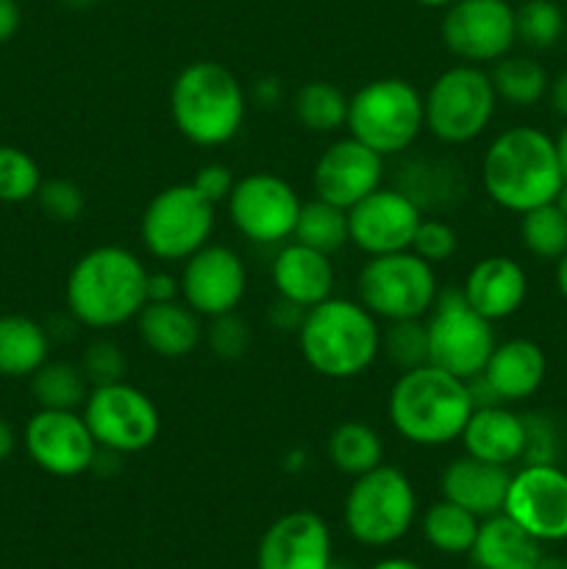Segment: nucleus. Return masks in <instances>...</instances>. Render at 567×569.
Listing matches in <instances>:
<instances>
[{"mask_svg":"<svg viewBox=\"0 0 567 569\" xmlns=\"http://www.w3.org/2000/svg\"><path fill=\"white\" fill-rule=\"evenodd\" d=\"M489 78H493L498 100L520 106V109L539 103L550 87L545 67L528 56H504V59L495 61Z\"/></svg>","mask_w":567,"mask_h":569,"instance_id":"obj_30","label":"nucleus"},{"mask_svg":"<svg viewBox=\"0 0 567 569\" xmlns=\"http://www.w3.org/2000/svg\"><path fill=\"white\" fill-rule=\"evenodd\" d=\"M384 181V156L361 144L359 139H337L328 144L317 159L315 172H311V183H315V194L320 200L339 206V209H350L376 192Z\"/></svg>","mask_w":567,"mask_h":569,"instance_id":"obj_19","label":"nucleus"},{"mask_svg":"<svg viewBox=\"0 0 567 569\" xmlns=\"http://www.w3.org/2000/svg\"><path fill=\"white\" fill-rule=\"evenodd\" d=\"M304 315H306L304 306L289 303V300L278 298L276 303H272V309H270V322H272V328H278V331H295V333H298L300 322H304Z\"/></svg>","mask_w":567,"mask_h":569,"instance_id":"obj_46","label":"nucleus"},{"mask_svg":"<svg viewBox=\"0 0 567 569\" xmlns=\"http://www.w3.org/2000/svg\"><path fill=\"white\" fill-rule=\"evenodd\" d=\"M504 515L539 542L567 539V472L559 465H526L511 476Z\"/></svg>","mask_w":567,"mask_h":569,"instance_id":"obj_16","label":"nucleus"},{"mask_svg":"<svg viewBox=\"0 0 567 569\" xmlns=\"http://www.w3.org/2000/svg\"><path fill=\"white\" fill-rule=\"evenodd\" d=\"M67 311L92 331L137 320L148 303V267L120 244H100L72 264L64 283Z\"/></svg>","mask_w":567,"mask_h":569,"instance_id":"obj_1","label":"nucleus"},{"mask_svg":"<svg viewBox=\"0 0 567 569\" xmlns=\"http://www.w3.org/2000/svg\"><path fill=\"white\" fill-rule=\"evenodd\" d=\"M50 356V337L37 320L22 315L0 317V376L31 378Z\"/></svg>","mask_w":567,"mask_h":569,"instance_id":"obj_28","label":"nucleus"},{"mask_svg":"<svg viewBox=\"0 0 567 569\" xmlns=\"http://www.w3.org/2000/svg\"><path fill=\"white\" fill-rule=\"evenodd\" d=\"M215 209L192 183H172L150 198L139 220V239L153 259L187 261L209 244Z\"/></svg>","mask_w":567,"mask_h":569,"instance_id":"obj_11","label":"nucleus"},{"mask_svg":"<svg viewBox=\"0 0 567 569\" xmlns=\"http://www.w3.org/2000/svg\"><path fill=\"white\" fill-rule=\"evenodd\" d=\"M350 137L378 156H398L417 142L426 128L422 94L406 78H376L348 98Z\"/></svg>","mask_w":567,"mask_h":569,"instance_id":"obj_6","label":"nucleus"},{"mask_svg":"<svg viewBox=\"0 0 567 569\" xmlns=\"http://www.w3.org/2000/svg\"><path fill=\"white\" fill-rule=\"evenodd\" d=\"M300 353L322 378L348 381L370 370L381 353V326L359 300L328 298L306 309L298 328Z\"/></svg>","mask_w":567,"mask_h":569,"instance_id":"obj_4","label":"nucleus"},{"mask_svg":"<svg viewBox=\"0 0 567 569\" xmlns=\"http://www.w3.org/2000/svg\"><path fill=\"white\" fill-rule=\"evenodd\" d=\"M372 569H420V567L411 565V561H406V559H387V561H378Z\"/></svg>","mask_w":567,"mask_h":569,"instance_id":"obj_53","label":"nucleus"},{"mask_svg":"<svg viewBox=\"0 0 567 569\" xmlns=\"http://www.w3.org/2000/svg\"><path fill=\"white\" fill-rule=\"evenodd\" d=\"M28 456L39 470L56 478H76L98 461V442L78 411L39 409L22 433Z\"/></svg>","mask_w":567,"mask_h":569,"instance_id":"obj_15","label":"nucleus"},{"mask_svg":"<svg viewBox=\"0 0 567 569\" xmlns=\"http://www.w3.org/2000/svg\"><path fill=\"white\" fill-rule=\"evenodd\" d=\"M517 39L531 50H550L565 37L567 17L554 0H526L515 9Z\"/></svg>","mask_w":567,"mask_h":569,"instance_id":"obj_36","label":"nucleus"},{"mask_svg":"<svg viewBox=\"0 0 567 569\" xmlns=\"http://www.w3.org/2000/svg\"><path fill=\"white\" fill-rule=\"evenodd\" d=\"M411 3L422 6V9H448V6L456 3V0H411Z\"/></svg>","mask_w":567,"mask_h":569,"instance_id":"obj_56","label":"nucleus"},{"mask_svg":"<svg viewBox=\"0 0 567 569\" xmlns=\"http://www.w3.org/2000/svg\"><path fill=\"white\" fill-rule=\"evenodd\" d=\"M526 465H559L561 433L550 415H526Z\"/></svg>","mask_w":567,"mask_h":569,"instance_id":"obj_41","label":"nucleus"},{"mask_svg":"<svg viewBox=\"0 0 567 569\" xmlns=\"http://www.w3.org/2000/svg\"><path fill=\"white\" fill-rule=\"evenodd\" d=\"M328 459L342 476L359 478L384 465V439L372 426L359 420L339 422L328 437Z\"/></svg>","mask_w":567,"mask_h":569,"instance_id":"obj_29","label":"nucleus"},{"mask_svg":"<svg viewBox=\"0 0 567 569\" xmlns=\"http://www.w3.org/2000/svg\"><path fill=\"white\" fill-rule=\"evenodd\" d=\"M422 209L404 189L378 187L348 209L350 244L367 256L400 253L411 248Z\"/></svg>","mask_w":567,"mask_h":569,"instance_id":"obj_18","label":"nucleus"},{"mask_svg":"<svg viewBox=\"0 0 567 569\" xmlns=\"http://www.w3.org/2000/svg\"><path fill=\"white\" fill-rule=\"evenodd\" d=\"M481 183L495 206L515 214L554 203L565 183L556 142L534 126L506 128L484 150Z\"/></svg>","mask_w":567,"mask_h":569,"instance_id":"obj_2","label":"nucleus"},{"mask_svg":"<svg viewBox=\"0 0 567 569\" xmlns=\"http://www.w3.org/2000/svg\"><path fill=\"white\" fill-rule=\"evenodd\" d=\"M295 242L315 248L320 253L334 256L350 242L348 231V209L328 203V200H309L300 206L298 222H295Z\"/></svg>","mask_w":567,"mask_h":569,"instance_id":"obj_32","label":"nucleus"},{"mask_svg":"<svg viewBox=\"0 0 567 569\" xmlns=\"http://www.w3.org/2000/svg\"><path fill=\"white\" fill-rule=\"evenodd\" d=\"M478 533V517L465 511L461 506L450 503V500H439L422 517V537L428 539L431 548L439 553H470L472 542Z\"/></svg>","mask_w":567,"mask_h":569,"instance_id":"obj_34","label":"nucleus"},{"mask_svg":"<svg viewBox=\"0 0 567 569\" xmlns=\"http://www.w3.org/2000/svg\"><path fill=\"white\" fill-rule=\"evenodd\" d=\"M556 287H559V295L567 300V250L556 259Z\"/></svg>","mask_w":567,"mask_h":569,"instance_id":"obj_52","label":"nucleus"},{"mask_svg":"<svg viewBox=\"0 0 567 569\" xmlns=\"http://www.w3.org/2000/svg\"><path fill=\"white\" fill-rule=\"evenodd\" d=\"M554 142H556V159H559L561 178H565V183H567V126L561 128L559 137H556Z\"/></svg>","mask_w":567,"mask_h":569,"instance_id":"obj_51","label":"nucleus"},{"mask_svg":"<svg viewBox=\"0 0 567 569\" xmlns=\"http://www.w3.org/2000/svg\"><path fill=\"white\" fill-rule=\"evenodd\" d=\"M37 203L50 220L56 222H76L87 209V194L70 178H48L39 183Z\"/></svg>","mask_w":567,"mask_h":569,"instance_id":"obj_39","label":"nucleus"},{"mask_svg":"<svg viewBox=\"0 0 567 569\" xmlns=\"http://www.w3.org/2000/svg\"><path fill=\"white\" fill-rule=\"evenodd\" d=\"M428 365L442 367L450 376L470 381L481 376L495 350L493 322L484 320L465 300L459 287L439 289L428 311Z\"/></svg>","mask_w":567,"mask_h":569,"instance_id":"obj_9","label":"nucleus"},{"mask_svg":"<svg viewBox=\"0 0 567 569\" xmlns=\"http://www.w3.org/2000/svg\"><path fill=\"white\" fill-rule=\"evenodd\" d=\"M537 569H565V559H556V556H545L539 559V567Z\"/></svg>","mask_w":567,"mask_h":569,"instance_id":"obj_55","label":"nucleus"},{"mask_svg":"<svg viewBox=\"0 0 567 569\" xmlns=\"http://www.w3.org/2000/svg\"><path fill=\"white\" fill-rule=\"evenodd\" d=\"M203 339L217 359L233 361L250 348V328L242 317H237V311H231V315L211 317L209 326L203 328Z\"/></svg>","mask_w":567,"mask_h":569,"instance_id":"obj_40","label":"nucleus"},{"mask_svg":"<svg viewBox=\"0 0 567 569\" xmlns=\"http://www.w3.org/2000/svg\"><path fill=\"white\" fill-rule=\"evenodd\" d=\"M83 420L98 448L115 456L142 453L159 439L161 431V417L153 400L126 381L89 389Z\"/></svg>","mask_w":567,"mask_h":569,"instance_id":"obj_12","label":"nucleus"},{"mask_svg":"<svg viewBox=\"0 0 567 569\" xmlns=\"http://www.w3.org/2000/svg\"><path fill=\"white\" fill-rule=\"evenodd\" d=\"M22 9L17 0H0V44L11 42L14 33L20 31Z\"/></svg>","mask_w":567,"mask_h":569,"instance_id":"obj_47","label":"nucleus"},{"mask_svg":"<svg viewBox=\"0 0 567 569\" xmlns=\"http://www.w3.org/2000/svg\"><path fill=\"white\" fill-rule=\"evenodd\" d=\"M417 495L409 476L398 467L378 465L354 478L345 498V526L350 537L370 548L398 542L415 522Z\"/></svg>","mask_w":567,"mask_h":569,"instance_id":"obj_8","label":"nucleus"},{"mask_svg":"<svg viewBox=\"0 0 567 569\" xmlns=\"http://www.w3.org/2000/svg\"><path fill=\"white\" fill-rule=\"evenodd\" d=\"M42 183V172L31 153L14 148V144H0V203H26L33 200Z\"/></svg>","mask_w":567,"mask_h":569,"instance_id":"obj_37","label":"nucleus"},{"mask_svg":"<svg viewBox=\"0 0 567 569\" xmlns=\"http://www.w3.org/2000/svg\"><path fill=\"white\" fill-rule=\"evenodd\" d=\"M328 569H348V567H342V565H331Z\"/></svg>","mask_w":567,"mask_h":569,"instance_id":"obj_58","label":"nucleus"},{"mask_svg":"<svg viewBox=\"0 0 567 569\" xmlns=\"http://www.w3.org/2000/svg\"><path fill=\"white\" fill-rule=\"evenodd\" d=\"M189 183H192V187L198 189V192L203 194L211 206H220V203H226L228 194L233 192V183H237V178H233V172L228 170L226 164H220V161H211V164L200 167Z\"/></svg>","mask_w":567,"mask_h":569,"instance_id":"obj_44","label":"nucleus"},{"mask_svg":"<svg viewBox=\"0 0 567 569\" xmlns=\"http://www.w3.org/2000/svg\"><path fill=\"white\" fill-rule=\"evenodd\" d=\"M456 248H459V237H456L454 228L448 226L445 220H428V217H422L420 226H417V233L415 239H411V253L420 256L422 261H428V264H442V261H448L450 256L456 253Z\"/></svg>","mask_w":567,"mask_h":569,"instance_id":"obj_42","label":"nucleus"},{"mask_svg":"<svg viewBox=\"0 0 567 569\" xmlns=\"http://www.w3.org/2000/svg\"><path fill=\"white\" fill-rule=\"evenodd\" d=\"M539 545L543 542L537 537H531L526 528L500 511L478 522L470 556L478 569H537L543 559Z\"/></svg>","mask_w":567,"mask_h":569,"instance_id":"obj_27","label":"nucleus"},{"mask_svg":"<svg viewBox=\"0 0 567 569\" xmlns=\"http://www.w3.org/2000/svg\"><path fill=\"white\" fill-rule=\"evenodd\" d=\"M565 569H567V559H565Z\"/></svg>","mask_w":567,"mask_h":569,"instance_id":"obj_60","label":"nucleus"},{"mask_svg":"<svg viewBox=\"0 0 567 569\" xmlns=\"http://www.w3.org/2000/svg\"><path fill=\"white\" fill-rule=\"evenodd\" d=\"M226 206L233 228L245 239L256 244H278L295 233L304 203L292 183L276 172H250L233 183Z\"/></svg>","mask_w":567,"mask_h":569,"instance_id":"obj_14","label":"nucleus"},{"mask_svg":"<svg viewBox=\"0 0 567 569\" xmlns=\"http://www.w3.org/2000/svg\"><path fill=\"white\" fill-rule=\"evenodd\" d=\"M248 98L242 83L217 61H192L170 89V117L178 133L200 148H220L242 131Z\"/></svg>","mask_w":567,"mask_h":569,"instance_id":"obj_5","label":"nucleus"},{"mask_svg":"<svg viewBox=\"0 0 567 569\" xmlns=\"http://www.w3.org/2000/svg\"><path fill=\"white\" fill-rule=\"evenodd\" d=\"M439 33L461 64H495L517 42L515 6L509 0H456L445 9Z\"/></svg>","mask_w":567,"mask_h":569,"instance_id":"obj_13","label":"nucleus"},{"mask_svg":"<svg viewBox=\"0 0 567 569\" xmlns=\"http://www.w3.org/2000/svg\"><path fill=\"white\" fill-rule=\"evenodd\" d=\"M178 295H181V281L172 272H148V303H167L178 300Z\"/></svg>","mask_w":567,"mask_h":569,"instance_id":"obj_45","label":"nucleus"},{"mask_svg":"<svg viewBox=\"0 0 567 569\" xmlns=\"http://www.w3.org/2000/svg\"><path fill=\"white\" fill-rule=\"evenodd\" d=\"M459 439L472 459L509 467L526 453V420L500 403L478 406Z\"/></svg>","mask_w":567,"mask_h":569,"instance_id":"obj_25","label":"nucleus"},{"mask_svg":"<svg viewBox=\"0 0 567 569\" xmlns=\"http://www.w3.org/2000/svg\"><path fill=\"white\" fill-rule=\"evenodd\" d=\"M381 353L389 365L404 370L428 365V331L422 320H392L381 328Z\"/></svg>","mask_w":567,"mask_h":569,"instance_id":"obj_38","label":"nucleus"},{"mask_svg":"<svg viewBox=\"0 0 567 569\" xmlns=\"http://www.w3.org/2000/svg\"><path fill=\"white\" fill-rule=\"evenodd\" d=\"M270 278L278 298L311 309V306L331 298L337 272H334L328 253L306 248L300 242H289L272 259Z\"/></svg>","mask_w":567,"mask_h":569,"instance_id":"obj_23","label":"nucleus"},{"mask_svg":"<svg viewBox=\"0 0 567 569\" xmlns=\"http://www.w3.org/2000/svg\"><path fill=\"white\" fill-rule=\"evenodd\" d=\"M14 445H17L14 431H11L9 422L0 420V461H6L11 453H14Z\"/></svg>","mask_w":567,"mask_h":569,"instance_id":"obj_50","label":"nucleus"},{"mask_svg":"<svg viewBox=\"0 0 567 569\" xmlns=\"http://www.w3.org/2000/svg\"><path fill=\"white\" fill-rule=\"evenodd\" d=\"M295 120L315 133H331L348 122V98L328 81H309L295 92Z\"/></svg>","mask_w":567,"mask_h":569,"instance_id":"obj_33","label":"nucleus"},{"mask_svg":"<svg viewBox=\"0 0 567 569\" xmlns=\"http://www.w3.org/2000/svg\"><path fill=\"white\" fill-rule=\"evenodd\" d=\"M331 533L315 511L278 517L259 542V569H328Z\"/></svg>","mask_w":567,"mask_h":569,"instance_id":"obj_20","label":"nucleus"},{"mask_svg":"<svg viewBox=\"0 0 567 569\" xmlns=\"http://www.w3.org/2000/svg\"><path fill=\"white\" fill-rule=\"evenodd\" d=\"M520 242L531 256L556 261L567 250V214L556 203H543L520 214Z\"/></svg>","mask_w":567,"mask_h":569,"instance_id":"obj_35","label":"nucleus"},{"mask_svg":"<svg viewBox=\"0 0 567 569\" xmlns=\"http://www.w3.org/2000/svg\"><path fill=\"white\" fill-rule=\"evenodd\" d=\"M61 6H67V9L72 11H83V9H92V6H98L100 0H59Z\"/></svg>","mask_w":567,"mask_h":569,"instance_id":"obj_54","label":"nucleus"},{"mask_svg":"<svg viewBox=\"0 0 567 569\" xmlns=\"http://www.w3.org/2000/svg\"><path fill=\"white\" fill-rule=\"evenodd\" d=\"M281 83H278V78H259L253 87V100L259 106H265V109H276L278 100H281Z\"/></svg>","mask_w":567,"mask_h":569,"instance_id":"obj_48","label":"nucleus"},{"mask_svg":"<svg viewBox=\"0 0 567 569\" xmlns=\"http://www.w3.org/2000/svg\"><path fill=\"white\" fill-rule=\"evenodd\" d=\"M498 109L493 78L476 64L439 72L422 94L426 131L445 144H467L481 137Z\"/></svg>","mask_w":567,"mask_h":569,"instance_id":"obj_7","label":"nucleus"},{"mask_svg":"<svg viewBox=\"0 0 567 569\" xmlns=\"http://www.w3.org/2000/svg\"><path fill=\"white\" fill-rule=\"evenodd\" d=\"M181 300L200 317H220L237 311L248 292V270L237 250L226 244H203L183 261L178 276Z\"/></svg>","mask_w":567,"mask_h":569,"instance_id":"obj_17","label":"nucleus"},{"mask_svg":"<svg viewBox=\"0 0 567 569\" xmlns=\"http://www.w3.org/2000/svg\"><path fill=\"white\" fill-rule=\"evenodd\" d=\"M548 98H550V106H554L556 114L565 117V120H567V70L559 72V76L550 81Z\"/></svg>","mask_w":567,"mask_h":569,"instance_id":"obj_49","label":"nucleus"},{"mask_svg":"<svg viewBox=\"0 0 567 569\" xmlns=\"http://www.w3.org/2000/svg\"><path fill=\"white\" fill-rule=\"evenodd\" d=\"M509 481V467L489 465V461L472 459V456L465 453L445 467L439 487H442L445 500L461 506L465 511L476 515L478 520H484V517L504 511Z\"/></svg>","mask_w":567,"mask_h":569,"instance_id":"obj_22","label":"nucleus"},{"mask_svg":"<svg viewBox=\"0 0 567 569\" xmlns=\"http://www.w3.org/2000/svg\"><path fill=\"white\" fill-rule=\"evenodd\" d=\"M31 392L39 409L78 411L89 395V381L81 367L70 361H44L31 376Z\"/></svg>","mask_w":567,"mask_h":569,"instance_id":"obj_31","label":"nucleus"},{"mask_svg":"<svg viewBox=\"0 0 567 569\" xmlns=\"http://www.w3.org/2000/svg\"><path fill=\"white\" fill-rule=\"evenodd\" d=\"M545 376H548L545 350L531 339L520 337L495 345L481 372L500 403H517V400L531 398L543 387Z\"/></svg>","mask_w":567,"mask_h":569,"instance_id":"obj_24","label":"nucleus"},{"mask_svg":"<svg viewBox=\"0 0 567 569\" xmlns=\"http://www.w3.org/2000/svg\"><path fill=\"white\" fill-rule=\"evenodd\" d=\"M554 203L567 214V183H561V189H559V194L554 198Z\"/></svg>","mask_w":567,"mask_h":569,"instance_id":"obj_57","label":"nucleus"},{"mask_svg":"<svg viewBox=\"0 0 567 569\" xmlns=\"http://www.w3.org/2000/svg\"><path fill=\"white\" fill-rule=\"evenodd\" d=\"M467 381L437 365L404 370L387 398V417L398 437L417 448H442L456 442L472 415Z\"/></svg>","mask_w":567,"mask_h":569,"instance_id":"obj_3","label":"nucleus"},{"mask_svg":"<svg viewBox=\"0 0 567 569\" xmlns=\"http://www.w3.org/2000/svg\"><path fill=\"white\" fill-rule=\"evenodd\" d=\"M565 39H567V28H565Z\"/></svg>","mask_w":567,"mask_h":569,"instance_id":"obj_59","label":"nucleus"},{"mask_svg":"<svg viewBox=\"0 0 567 569\" xmlns=\"http://www.w3.org/2000/svg\"><path fill=\"white\" fill-rule=\"evenodd\" d=\"M472 569H478V567H472Z\"/></svg>","mask_w":567,"mask_h":569,"instance_id":"obj_61","label":"nucleus"},{"mask_svg":"<svg viewBox=\"0 0 567 569\" xmlns=\"http://www.w3.org/2000/svg\"><path fill=\"white\" fill-rule=\"evenodd\" d=\"M359 303L378 320H422L439 295L434 264L411 250L370 256L359 272Z\"/></svg>","mask_w":567,"mask_h":569,"instance_id":"obj_10","label":"nucleus"},{"mask_svg":"<svg viewBox=\"0 0 567 569\" xmlns=\"http://www.w3.org/2000/svg\"><path fill=\"white\" fill-rule=\"evenodd\" d=\"M459 289L484 320L498 322L520 311L528 295V278L509 256H487L470 267Z\"/></svg>","mask_w":567,"mask_h":569,"instance_id":"obj_21","label":"nucleus"},{"mask_svg":"<svg viewBox=\"0 0 567 569\" xmlns=\"http://www.w3.org/2000/svg\"><path fill=\"white\" fill-rule=\"evenodd\" d=\"M137 333L145 348L161 359H183L203 342L200 315L183 300L145 303L137 315Z\"/></svg>","mask_w":567,"mask_h":569,"instance_id":"obj_26","label":"nucleus"},{"mask_svg":"<svg viewBox=\"0 0 567 569\" xmlns=\"http://www.w3.org/2000/svg\"><path fill=\"white\" fill-rule=\"evenodd\" d=\"M87 376L89 387H103V383L122 381L126 376V356L117 348L115 342H92L81 356V365H78Z\"/></svg>","mask_w":567,"mask_h":569,"instance_id":"obj_43","label":"nucleus"}]
</instances>
